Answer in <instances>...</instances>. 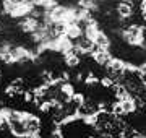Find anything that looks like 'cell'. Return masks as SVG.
I'll return each instance as SVG.
<instances>
[{"label": "cell", "instance_id": "1", "mask_svg": "<svg viewBox=\"0 0 146 138\" xmlns=\"http://www.w3.org/2000/svg\"><path fill=\"white\" fill-rule=\"evenodd\" d=\"M122 36H123V41L130 46H140L141 41H143V28L140 25H130L128 28H125L122 31Z\"/></svg>", "mask_w": 146, "mask_h": 138}, {"label": "cell", "instance_id": "2", "mask_svg": "<svg viewBox=\"0 0 146 138\" xmlns=\"http://www.w3.org/2000/svg\"><path fill=\"white\" fill-rule=\"evenodd\" d=\"M23 120H25V127H26V133L33 135V133H39L41 130V120L33 114H23Z\"/></svg>", "mask_w": 146, "mask_h": 138}, {"label": "cell", "instance_id": "3", "mask_svg": "<svg viewBox=\"0 0 146 138\" xmlns=\"http://www.w3.org/2000/svg\"><path fill=\"white\" fill-rule=\"evenodd\" d=\"M91 54H93V58L96 60V64L102 65V67H106V65L109 64V60L112 58L107 49H101V47H98L96 44H94V47H93V50H91Z\"/></svg>", "mask_w": 146, "mask_h": 138}, {"label": "cell", "instance_id": "4", "mask_svg": "<svg viewBox=\"0 0 146 138\" xmlns=\"http://www.w3.org/2000/svg\"><path fill=\"white\" fill-rule=\"evenodd\" d=\"M75 47L78 49L80 52H83V54L91 52L93 47H94V41L91 39V37H88L86 34H84V36H78L76 37V42H75Z\"/></svg>", "mask_w": 146, "mask_h": 138}, {"label": "cell", "instance_id": "5", "mask_svg": "<svg viewBox=\"0 0 146 138\" xmlns=\"http://www.w3.org/2000/svg\"><path fill=\"white\" fill-rule=\"evenodd\" d=\"M117 13L122 20L130 18L133 15V2L131 0H122L119 5H117Z\"/></svg>", "mask_w": 146, "mask_h": 138}, {"label": "cell", "instance_id": "6", "mask_svg": "<svg viewBox=\"0 0 146 138\" xmlns=\"http://www.w3.org/2000/svg\"><path fill=\"white\" fill-rule=\"evenodd\" d=\"M93 41H94V44H96L98 47H101V49H109V46H110V39L101 31L96 33V36H94Z\"/></svg>", "mask_w": 146, "mask_h": 138}, {"label": "cell", "instance_id": "7", "mask_svg": "<svg viewBox=\"0 0 146 138\" xmlns=\"http://www.w3.org/2000/svg\"><path fill=\"white\" fill-rule=\"evenodd\" d=\"M112 114H114V117L115 119H122V120H123V119H125L127 115H128V114H127L125 111H123V107H122V104H120V101H117L114 104V106H112Z\"/></svg>", "mask_w": 146, "mask_h": 138}, {"label": "cell", "instance_id": "8", "mask_svg": "<svg viewBox=\"0 0 146 138\" xmlns=\"http://www.w3.org/2000/svg\"><path fill=\"white\" fill-rule=\"evenodd\" d=\"M140 72V80L141 83H143V86H145V90H146V72H141V70H138Z\"/></svg>", "mask_w": 146, "mask_h": 138}, {"label": "cell", "instance_id": "9", "mask_svg": "<svg viewBox=\"0 0 146 138\" xmlns=\"http://www.w3.org/2000/svg\"><path fill=\"white\" fill-rule=\"evenodd\" d=\"M146 10V0H141V11Z\"/></svg>", "mask_w": 146, "mask_h": 138}, {"label": "cell", "instance_id": "10", "mask_svg": "<svg viewBox=\"0 0 146 138\" xmlns=\"http://www.w3.org/2000/svg\"><path fill=\"white\" fill-rule=\"evenodd\" d=\"M141 13H143V15H141V16H143V20H145V21H146V10H143V11H141Z\"/></svg>", "mask_w": 146, "mask_h": 138}, {"label": "cell", "instance_id": "11", "mask_svg": "<svg viewBox=\"0 0 146 138\" xmlns=\"http://www.w3.org/2000/svg\"><path fill=\"white\" fill-rule=\"evenodd\" d=\"M117 138H125V137H123V135H120V137H117Z\"/></svg>", "mask_w": 146, "mask_h": 138}]
</instances>
